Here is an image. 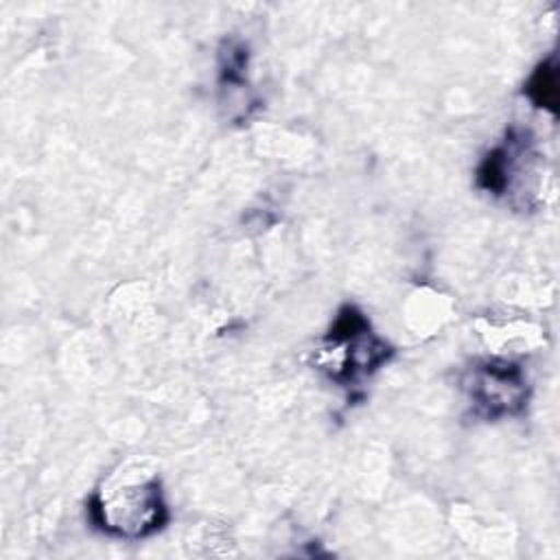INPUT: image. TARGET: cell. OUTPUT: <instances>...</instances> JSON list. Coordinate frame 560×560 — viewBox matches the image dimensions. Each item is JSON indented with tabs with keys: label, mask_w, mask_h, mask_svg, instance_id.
Returning <instances> with one entry per match:
<instances>
[{
	"label": "cell",
	"mask_w": 560,
	"mask_h": 560,
	"mask_svg": "<svg viewBox=\"0 0 560 560\" xmlns=\"http://www.w3.org/2000/svg\"><path fill=\"white\" fill-rule=\"evenodd\" d=\"M394 352V346L372 330L359 306L343 304L313 352V361L332 383L354 389L363 378L387 365Z\"/></svg>",
	"instance_id": "1"
},
{
	"label": "cell",
	"mask_w": 560,
	"mask_h": 560,
	"mask_svg": "<svg viewBox=\"0 0 560 560\" xmlns=\"http://www.w3.org/2000/svg\"><path fill=\"white\" fill-rule=\"evenodd\" d=\"M85 510L96 529L127 540L151 536L168 521V505L158 477L96 488L90 494Z\"/></svg>",
	"instance_id": "2"
},
{
	"label": "cell",
	"mask_w": 560,
	"mask_h": 560,
	"mask_svg": "<svg viewBox=\"0 0 560 560\" xmlns=\"http://www.w3.org/2000/svg\"><path fill=\"white\" fill-rule=\"evenodd\" d=\"M538 162L540 153L534 133L527 127L510 125L503 138L479 160L475 184L483 192L505 199L518 210L534 208V192L525 179L536 175Z\"/></svg>",
	"instance_id": "3"
},
{
	"label": "cell",
	"mask_w": 560,
	"mask_h": 560,
	"mask_svg": "<svg viewBox=\"0 0 560 560\" xmlns=\"http://www.w3.org/2000/svg\"><path fill=\"white\" fill-rule=\"evenodd\" d=\"M459 383L470 413L486 422L523 416L532 396L525 368L501 357L470 361Z\"/></svg>",
	"instance_id": "4"
},
{
	"label": "cell",
	"mask_w": 560,
	"mask_h": 560,
	"mask_svg": "<svg viewBox=\"0 0 560 560\" xmlns=\"http://www.w3.org/2000/svg\"><path fill=\"white\" fill-rule=\"evenodd\" d=\"M556 55L551 52L547 59H542L534 72L529 74L523 94L540 109H547L556 114V103H558V77H556Z\"/></svg>",
	"instance_id": "5"
}]
</instances>
